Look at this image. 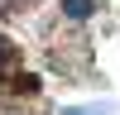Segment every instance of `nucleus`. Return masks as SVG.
<instances>
[{
	"label": "nucleus",
	"mask_w": 120,
	"mask_h": 115,
	"mask_svg": "<svg viewBox=\"0 0 120 115\" xmlns=\"http://www.w3.org/2000/svg\"><path fill=\"white\" fill-rule=\"evenodd\" d=\"M91 10H96V0H63V14L67 19H86Z\"/></svg>",
	"instance_id": "f257e3e1"
},
{
	"label": "nucleus",
	"mask_w": 120,
	"mask_h": 115,
	"mask_svg": "<svg viewBox=\"0 0 120 115\" xmlns=\"http://www.w3.org/2000/svg\"><path fill=\"white\" fill-rule=\"evenodd\" d=\"M58 115H106L101 105H67V110H58Z\"/></svg>",
	"instance_id": "f03ea898"
}]
</instances>
